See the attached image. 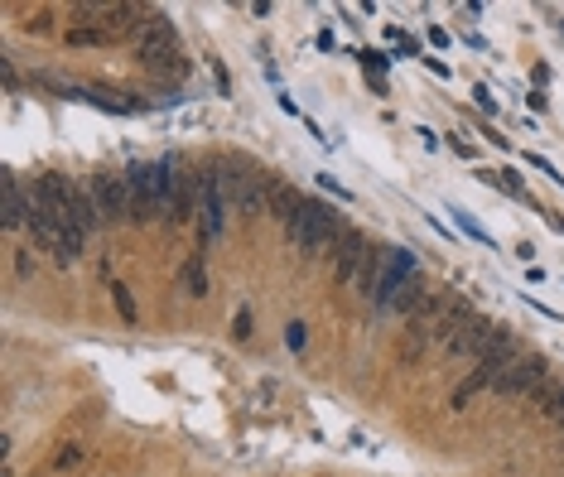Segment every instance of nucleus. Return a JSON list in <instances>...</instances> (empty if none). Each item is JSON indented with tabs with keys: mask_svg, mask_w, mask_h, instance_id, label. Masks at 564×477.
I'll return each mask as SVG.
<instances>
[{
	"mask_svg": "<svg viewBox=\"0 0 564 477\" xmlns=\"http://www.w3.org/2000/svg\"><path fill=\"white\" fill-rule=\"evenodd\" d=\"M415 275H420V265H415L411 251L386 246V256H382V275H376V289H372V304H376V308H386V304L401 294L405 280H415Z\"/></svg>",
	"mask_w": 564,
	"mask_h": 477,
	"instance_id": "0eeeda50",
	"label": "nucleus"
},
{
	"mask_svg": "<svg viewBox=\"0 0 564 477\" xmlns=\"http://www.w3.org/2000/svg\"><path fill=\"white\" fill-rule=\"evenodd\" d=\"M15 271H20V275H34V261H30V256H24V251H20V256H15Z\"/></svg>",
	"mask_w": 564,
	"mask_h": 477,
	"instance_id": "393cba45",
	"label": "nucleus"
},
{
	"mask_svg": "<svg viewBox=\"0 0 564 477\" xmlns=\"http://www.w3.org/2000/svg\"><path fill=\"white\" fill-rule=\"evenodd\" d=\"M477 390H487L483 381H473V376H468V381H463L458 390H454V396H448V405H454V410H463V405H468L473 396H477Z\"/></svg>",
	"mask_w": 564,
	"mask_h": 477,
	"instance_id": "6ab92c4d",
	"label": "nucleus"
},
{
	"mask_svg": "<svg viewBox=\"0 0 564 477\" xmlns=\"http://www.w3.org/2000/svg\"><path fill=\"white\" fill-rule=\"evenodd\" d=\"M319 184H323V188H328V193H343V203H347V188H343V184H337V179H333V174H319Z\"/></svg>",
	"mask_w": 564,
	"mask_h": 477,
	"instance_id": "b1692460",
	"label": "nucleus"
},
{
	"mask_svg": "<svg viewBox=\"0 0 564 477\" xmlns=\"http://www.w3.org/2000/svg\"><path fill=\"white\" fill-rule=\"evenodd\" d=\"M545 376H550L545 357H535V353H521V357L512 362V367H506V372L497 376V396H506V400L535 396V390H545Z\"/></svg>",
	"mask_w": 564,
	"mask_h": 477,
	"instance_id": "423d86ee",
	"label": "nucleus"
},
{
	"mask_svg": "<svg viewBox=\"0 0 564 477\" xmlns=\"http://www.w3.org/2000/svg\"><path fill=\"white\" fill-rule=\"evenodd\" d=\"M92 203H97V217H102V227H121V222H131V193H125V174H92Z\"/></svg>",
	"mask_w": 564,
	"mask_h": 477,
	"instance_id": "39448f33",
	"label": "nucleus"
},
{
	"mask_svg": "<svg viewBox=\"0 0 564 477\" xmlns=\"http://www.w3.org/2000/svg\"><path fill=\"white\" fill-rule=\"evenodd\" d=\"M82 458V448L73 444V448H63V454H59V468H73V463Z\"/></svg>",
	"mask_w": 564,
	"mask_h": 477,
	"instance_id": "5701e85b",
	"label": "nucleus"
},
{
	"mask_svg": "<svg viewBox=\"0 0 564 477\" xmlns=\"http://www.w3.org/2000/svg\"><path fill=\"white\" fill-rule=\"evenodd\" d=\"M199 232L203 246H213L222 232H227V193H222L217 174H203V193H199Z\"/></svg>",
	"mask_w": 564,
	"mask_h": 477,
	"instance_id": "6e6552de",
	"label": "nucleus"
},
{
	"mask_svg": "<svg viewBox=\"0 0 564 477\" xmlns=\"http://www.w3.org/2000/svg\"><path fill=\"white\" fill-rule=\"evenodd\" d=\"M300 207H304V198H300V193H294L290 184H271V203H265V213H271L275 222H285V227H290Z\"/></svg>",
	"mask_w": 564,
	"mask_h": 477,
	"instance_id": "ddd939ff",
	"label": "nucleus"
},
{
	"mask_svg": "<svg viewBox=\"0 0 564 477\" xmlns=\"http://www.w3.org/2000/svg\"><path fill=\"white\" fill-rule=\"evenodd\" d=\"M541 415H545V419H559V425H564V386H545V390H541Z\"/></svg>",
	"mask_w": 564,
	"mask_h": 477,
	"instance_id": "dca6fc26",
	"label": "nucleus"
},
{
	"mask_svg": "<svg viewBox=\"0 0 564 477\" xmlns=\"http://www.w3.org/2000/svg\"><path fill=\"white\" fill-rule=\"evenodd\" d=\"M420 299H425V285H420V275H415V280H405V285H401V294L386 304V314H415V308H420Z\"/></svg>",
	"mask_w": 564,
	"mask_h": 477,
	"instance_id": "4468645a",
	"label": "nucleus"
},
{
	"mask_svg": "<svg viewBox=\"0 0 564 477\" xmlns=\"http://www.w3.org/2000/svg\"><path fill=\"white\" fill-rule=\"evenodd\" d=\"M0 193H5V203H0V222H5V232H20L24 222H30V193L20 188L15 174L0 179Z\"/></svg>",
	"mask_w": 564,
	"mask_h": 477,
	"instance_id": "f8f14e48",
	"label": "nucleus"
},
{
	"mask_svg": "<svg viewBox=\"0 0 564 477\" xmlns=\"http://www.w3.org/2000/svg\"><path fill=\"white\" fill-rule=\"evenodd\" d=\"M68 44L73 49H97V44H111L102 30H68Z\"/></svg>",
	"mask_w": 564,
	"mask_h": 477,
	"instance_id": "a211bd4d",
	"label": "nucleus"
},
{
	"mask_svg": "<svg viewBox=\"0 0 564 477\" xmlns=\"http://www.w3.org/2000/svg\"><path fill=\"white\" fill-rule=\"evenodd\" d=\"M111 304H116L121 324H135V299H131V289H125V285H116V280H111Z\"/></svg>",
	"mask_w": 564,
	"mask_h": 477,
	"instance_id": "f3484780",
	"label": "nucleus"
},
{
	"mask_svg": "<svg viewBox=\"0 0 564 477\" xmlns=\"http://www.w3.org/2000/svg\"><path fill=\"white\" fill-rule=\"evenodd\" d=\"M458 227H463V232H468V236H477V242H487V232H483V227H477V222H473L468 213H458Z\"/></svg>",
	"mask_w": 564,
	"mask_h": 477,
	"instance_id": "412c9836",
	"label": "nucleus"
},
{
	"mask_svg": "<svg viewBox=\"0 0 564 477\" xmlns=\"http://www.w3.org/2000/svg\"><path fill=\"white\" fill-rule=\"evenodd\" d=\"M366 251H372V242H366L362 232H343V242H337V256H333V280H337V285H352V280H357Z\"/></svg>",
	"mask_w": 564,
	"mask_h": 477,
	"instance_id": "9b49d317",
	"label": "nucleus"
},
{
	"mask_svg": "<svg viewBox=\"0 0 564 477\" xmlns=\"http://www.w3.org/2000/svg\"><path fill=\"white\" fill-rule=\"evenodd\" d=\"M516 357H521L516 338H512L506 328H497V338H492V347H487L483 357H477V367H473L468 376H473V381H483V386H497V376H502L506 367H512Z\"/></svg>",
	"mask_w": 564,
	"mask_h": 477,
	"instance_id": "1a4fd4ad",
	"label": "nucleus"
},
{
	"mask_svg": "<svg viewBox=\"0 0 564 477\" xmlns=\"http://www.w3.org/2000/svg\"><path fill=\"white\" fill-rule=\"evenodd\" d=\"M183 289L193 294V299H203L208 294V275H203V256H193L189 265H183Z\"/></svg>",
	"mask_w": 564,
	"mask_h": 477,
	"instance_id": "2eb2a0df",
	"label": "nucleus"
},
{
	"mask_svg": "<svg viewBox=\"0 0 564 477\" xmlns=\"http://www.w3.org/2000/svg\"><path fill=\"white\" fill-rule=\"evenodd\" d=\"M492 338H497V324H487V318L468 314V324H463L454 338H448V353H454V357H483L487 347H492Z\"/></svg>",
	"mask_w": 564,
	"mask_h": 477,
	"instance_id": "9d476101",
	"label": "nucleus"
},
{
	"mask_svg": "<svg viewBox=\"0 0 564 477\" xmlns=\"http://www.w3.org/2000/svg\"><path fill=\"white\" fill-rule=\"evenodd\" d=\"M125 193H131V222L135 227H150V222H164V164L140 160L125 170Z\"/></svg>",
	"mask_w": 564,
	"mask_h": 477,
	"instance_id": "f03ea898",
	"label": "nucleus"
},
{
	"mask_svg": "<svg viewBox=\"0 0 564 477\" xmlns=\"http://www.w3.org/2000/svg\"><path fill=\"white\" fill-rule=\"evenodd\" d=\"M140 63H145L150 73H160V78H183V73H189V59H183V49H179L174 30H169V20L154 15L145 24V34H140Z\"/></svg>",
	"mask_w": 564,
	"mask_h": 477,
	"instance_id": "20e7f679",
	"label": "nucleus"
},
{
	"mask_svg": "<svg viewBox=\"0 0 564 477\" xmlns=\"http://www.w3.org/2000/svg\"><path fill=\"white\" fill-rule=\"evenodd\" d=\"M232 333H236L242 343L251 338V308H236V328H232Z\"/></svg>",
	"mask_w": 564,
	"mask_h": 477,
	"instance_id": "aec40b11",
	"label": "nucleus"
},
{
	"mask_svg": "<svg viewBox=\"0 0 564 477\" xmlns=\"http://www.w3.org/2000/svg\"><path fill=\"white\" fill-rule=\"evenodd\" d=\"M160 164H164V222L183 227L189 217H199L203 174H193L183 160H160Z\"/></svg>",
	"mask_w": 564,
	"mask_h": 477,
	"instance_id": "7ed1b4c3",
	"label": "nucleus"
},
{
	"mask_svg": "<svg viewBox=\"0 0 564 477\" xmlns=\"http://www.w3.org/2000/svg\"><path fill=\"white\" fill-rule=\"evenodd\" d=\"M309 343V333H304V324H290V347H294V353H300V347Z\"/></svg>",
	"mask_w": 564,
	"mask_h": 477,
	"instance_id": "4be33fe9",
	"label": "nucleus"
},
{
	"mask_svg": "<svg viewBox=\"0 0 564 477\" xmlns=\"http://www.w3.org/2000/svg\"><path fill=\"white\" fill-rule=\"evenodd\" d=\"M285 232H290V242L300 246L304 256H323V251H333L337 242H343V217H337L328 203L304 198V207L294 213V222Z\"/></svg>",
	"mask_w": 564,
	"mask_h": 477,
	"instance_id": "f257e3e1",
	"label": "nucleus"
}]
</instances>
